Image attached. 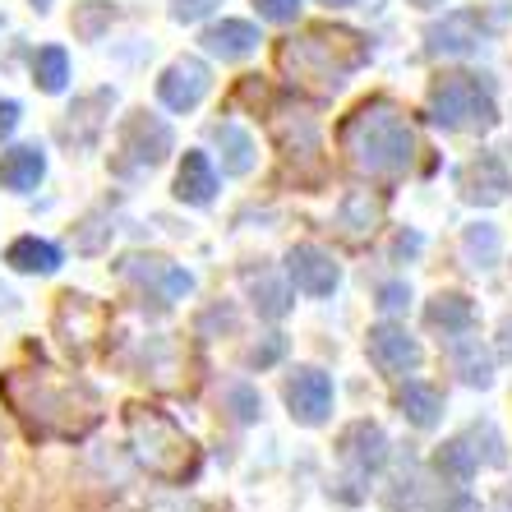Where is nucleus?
I'll return each instance as SVG.
<instances>
[{
    "instance_id": "nucleus-1",
    "label": "nucleus",
    "mask_w": 512,
    "mask_h": 512,
    "mask_svg": "<svg viewBox=\"0 0 512 512\" xmlns=\"http://www.w3.org/2000/svg\"><path fill=\"white\" fill-rule=\"evenodd\" d=\"M0 397L33 439H84L102 420V402L84 379H60L56 370H5Z\"/></svg>"
},
{
    "instance_id": "nucleus-2",
    "label": "nucleus",
    "mask_w": 512,
    "mask_h": 512,
    "mask_svg": "<svg viewBox=\"0 0 512 512\" xmlns=\"http://www.w3.org/2000/svg\"><path fill=\"white\" fill-rule=\"evenodd\" d=\"M337 143H342L346 162L360 171V176H383L393 180L402 171H411L416 162V130L397 102L388 97H370L360 102L351 116L337 125Z\"/></svg>"
},
{
    "instance_id": "nucleus-3",
    "label": "nucleus",
    "mask_w": 512,
    "mask_h": 512,
    "mask_svg": "<svg viewBox=\"0 0 512 512\" xmlns=\"http://www.w3.org/2000/svg\"><path fill=\"white\" fill-rule=\"evenodd\" d=\"M365 60H370V42L360 33H351V28H333V24L300 28L296 37L277 42L282 74L296 88H310L319 97H333Z\"/></svg>"
},
{
    "instance_id": "nucleus-4",
    "label": "nucleus",
    "mask_w": 512,
    "mask_h": 512,
    "mask_svg": "<svg viewBox=\"0 0 512 512\" xmlns=\"http://www.w3.org/2000/svg\"><path fill=\"white\" fill-rule=\"evenodd\" d=\"M125 429H130V448L148 476L167 480V485H185L199 476V448L162 406H130Z\"/></svg>"
},
{
    "instance_id": "nucleus-5",
    "label": "nucleus",
    "mask_w": 512,
    "mask_h": 512,
    "mask_svg": "<svg viewBox=\"0 0 512 512\" xmlns=\"http://www.w3.org/2000/svg\"><path fill=\"white\" fill-rule=\"evenodd\" d=\"M429 116L439 130H494L499 125V102L485 74H443L429 84Z\"/></svg>"
},
{
    "instance_id": "nucleus-6",
    "label": "nucleus",
    "mask_w": 512,
    "mask_h": 512,
    "mask_svg": "<svg viewBox=\"0 0 512 512\" xmlns=\"http://www.w3.org/2000/svg\"><path fill=\"white\" fill-rule=\"evenodd\" d=\"M268 130H273L277 148H282V157L291 162V167H310V176L319 180L323 176V153H319V120L310 116L305 107H296V102H282V107H273V116H268Z\"/></svg>"
},
{
    "instance_id": "nucleus-7",
    "label": "nucleus",
    "mask_w": 512,
    "mask_h": 512,
    "mask_svg": "<svg viewBox=\"0 0 512 512\" xmlns=\"http://www.w3.org/2000/svg\"><path fill=\"white\" fill-rule=\"evenodd\" d=\"M171 125L162 116H148V111H134L125 125H120V153H125V167H157L167 162L171 153Z\"/></svg>"
},
{
    "instance_id": "nucleus-8",
    "label": "nucleus",
    "mask_w": 512,
    "mask_h": 512,
    "mask_svg": "<svg viewBox=\"0 0 512 512\" xmlns=\"http://www.w3.org/2000/svg\"><path fill=\"white\" fill-rule=\"evenodd\" d=\"M208 88H213V70L203 65L199 56H180L171 60L167 70H162V79H157V97H162V107L167 111H194L208 97Z\"/></svg>"
},
{
    "instance_id": "nucleus-9",
    "label": "nucleus",
    "mask_w": 512,
    "mask_h": 512,
    "mask_svg": "<svg viewBox=\"0 0 512 512\" xmlns=\"http://www.w3.org/2000/svg\"><path fill=\"white\" fill-rule=\"evenodd\" d=\"M282 397H286V406H291V416L310 429L333 416V379L323 370H314V365H300L296 374H286Z\"/></svg>"
},
{
    "instance_id": "nucleus-10",
    "label": "nucleus",
    "mask_w": 512,
    "mask_h": 512,
    "mask_svg": "<svg viewBox=\"0 0 512 512\" xmlns=\"http://www.w3.org/2000/svg\"><path fill=\"white\" fill-rule=\"evenodd\" d=\"M337 457L351 471V480H370L383 462H388V434H383L374 420H356V425L342 429L337 439Z\"/></svg>"
},
{
    "instance_id": "nucleus-11",
    "label": "nucleus",
    "mask_w": 512,
    "mask_h": 512,
    "mask_svg": "<svg viewBox=\"0 0 512 512\" xmlns=\"http://www.w3.org/2000/svg\"><path fill=\"white\" fill-rule=\"evenodd\" d=\"M489 24L480 10H453L443 24H429L425 42H429V56H471V51L485 47Z\"/></svg>"
},
{
    "instance_id": "nucleus-12",
    "label": "nucleus",
    "mask_w": 512,
    "mask_h": 512,
    "mask_svg": "<svg viewBox=\"0 0 512 512\" xmlns=\"http://www.w3.org/2000/svg\"><path fill=\"white\" fill-rule=\"evenodd\" d=\"M120 273L130 277V282H139L143 291H153L162 305H176V300H185L194 291V277L185 273V268H176V263H167V259H143V254H130V259L120 263Z\"/></svg>"
},
{
    "instance_id": "nucleus-13",
    "label": "nucleus",
    "mask_w": 512,
    "mask_h": 512,
    "mask_svg": "<svg viewBox=\"0 0 512 512\" xmlns=\"http://www.w3.org/2000/svg\"><path fill=\"white\" fill-rule=\"evenodd\" d=\"M457 190H462V199H466V203L494 208V203L508 199L512 176H508V167H503V157H494V153H476L462 171H457Z\"/></svg>"
},
{
    "instance_id": "nucleus-14",
    "label": "nucleus",
    "mask_w": 512,
    "mask_h": 512,
    "mask_svg": "<svg viewBox=\"0 0 512 512\" xmlns=\"http://www.w3.org/2000/svg\"><path fill=\"white\" fill-rule=\"evenodd\" d=\"M286 277L296 282V291L305 296H333L337 282H342V268L328 250L319 245H296V250L286 254Z\"/></svg>"
},
{
    "instance_id": "nucleus-15",
    "label": "nucleus",
    "mask_w": 512,
    "mask_h": 512,
    "mask_svg": "<svg viewBox=\"0 0 512 512\" xmlns=\"http://www.w3.org/2000/svg\"><path fill=\"white\" fill-rule=\"evenodd\" d=\"M370 360L374 370L388 374V379H402L406 370H416L420 365V346L416 337L406 333V328H397V323H374L370 328Z\"/></svg>"
},
{
    "instance_id": "nucleus-16",
    "label": "nucleus",
    "mask_w": 512,
    "mask_h": 512,
    "mask_svg": "<svg viewBox=\"0 0 512 512\" xmlns=\"http://www.w3.org/2000/svg\"><path fill=\"white\" fill-rule=\"evenodd\" d=\"M102 323H107L102 305H93L88 296H74V291H65V296H60L56 328H60V337H65V346H70L74 356H88V342L102 333Z\"/></svg>"
},
{
    "instance_id": "nucleus-17",
    "label": "nucleus",
    "mask_w": 512,
    "mask_h": 512,
    "mask_svg": "<svg viewBox=\"0 0 512 512\" xmlns=\"http://www.w3.org/2000/svg\"><path fill=\"white\" fill-rule=\"evenodd\" d=\"M42 176H47V153L37 143H19V148H10V153L0 157V185L5 190L28 194L42 185Z\"/></svg>"
},
{
    "instance_id": "nucleus-18",
    "label": "nucleus",
    "mask_w": 512,
    "mask_h": 512,
    "mask_svg": "<svg viewBox=\"0 0 512 512\" xmlns=\"http://www.w3.org/2000/svg\"><path fill=\"white\" fill-rule=\"evenodd\" d=\"M111 102H116V93H107V88L79 97V102L70 107V120L60 125V139L70 143V148H93L97 134H102V116H97V111L111 107Z\"/></svg>"
},
{
    "instance_id": "nucleus-19",
    "label": "nucleus",
    "mask_w": 512,
    "mask_h": 512,
    "mask_svg": "<svg viewBox=\"0 0 512 512\" xmlns=\"http://www.w3.org/2000/svg\"><path fill=\"white\" fill-rule=\"evenodd\" d=\"M425 323L443 337H466L471 323H476V305H471L462 291H439V296L425 305Z\"/></svg>"
},
{
    "instance_id": "nucleus-20",
    "label": "nucleus",
    "mask_w": 512,
    "mask_h": 512,
    "mask_svg": "<svg viewBox=\"0 0 512 512\" xmlns=\"http://www.w3.org/2000/svg\"><path fill=\"white\" fill-rule=\"evenodd\" d=\"M176 199L194 203V208L217 199V171H213V162H208V153H185V162H180V171H176Z\"/></svg>"
},
{
    "instance_id": "nucleus-21",
    "label": "nucleus",
    "mask_w": 512,
    "mask_h": 512,
    "mask_svg": "<svg viewBox=\"0 0 512 512\" xmlns=\"http://www.w3.org/2000/svg\"><path fill=\"white\" fill-rule=\"evenodd\" d=\"M254 47H259V28L245 24V19H222L203 33V51L222 60H245Z\"/></svg>"
},
{
    "instance_id": "nucleus-22",
    "label": "nucleus",
    "mask_w": 512,
    "mask_h": 512,
    "mask_svg": "<svg viewBox=\"0 0 512 512\" xmlns=\"http://www.w3.org/2000/svg\"><path fill=\"white\" fill-rule=\"evenodd\" d=\"M397 411L416 429H434L443 420V393L429 383H402L397 388Z\"/></svg>"
},
{
    "instance_id": "nucleus-23",
    "label": "nucleus",
    "mask_w": 512,
    "mask_h": 512,
    "mask_svg": "<svg viewBox=\"0 0 512 512\" xmlns=\"http://www.w3.org/2000/svg\"><path fill=\"white\" fill-rule=\"evenodd\" d=\"M245 286H250L254 310H259L263 319H282V314H291V305H296L291 286H286L282 277H273L268 268H259V273H245Z\"/></svg>"
},
{
    "instance_id": "nucleus-24",
    "label": "nucleus",
    "mask_w": 512,
    "mask_h": 512,
    "mask_svg": "<svg viewBox=\"0 0 512 512\" xmlns=\"http://www.w3.org/2000/svg\"><path fill=\"white\" fill-rule=\"evenodd\" d=\"M5 263H10L14 273H56L60 268V250L56 245H51V240H37V236H19L10 245V250H5Z\"/></svg>"
},
{
    "instance_id": "nucleus-25",
    "label": "nucleus",
    "mask_w": 512,
    "mask_h": 512,
    "mask_svg": "<svg viewBox=\"0 0 512 512\" xmlns=\"http://www.w3.org/2000/svg\"><path fill=\"white\" fill-rule=\"evenodd\" d=\"M213 143L222 148V171L227 176H250L254 171V139L240 125H231V120L213 125Z\"/></svg>"
},
{
    "instance_id": "nucleus-26",
    "label": "nucleus",
    "mask_w": 512,
    "mask_h": 512,
    "mask_svg": "<svg viewBox=\"0 0 512 512\" xmlns=\"http://www.w3.org/2000/svg\"><path fill=\"white\" fill-rule=\"evenodd\" d=\"M383 217V199H374L370 190H351L342 199V217H337V227L346 231V236H370L374 227H379Z\"/></svg>"
},
{
    "instance_id": "nucleus-27",
    "label": "nucleus",
    "mask_w": 512,
    "mask_h": 512,
    "mask_svg": "<svg viewBox=\"0 0 512 512\" xmlns=\"http://www.w3.org/2000/svg\"><path fill=\"white\" fill-rule=\"evenodd\" d=\"M434 471H439L448 485H466V480L480 471V462H476V453H471V443H466V434H457V439H448L434 453Z\"/></svg>"
},
{
    "instance_id": "nucleus-28",
    "label": "nucleus",
    "mask_w": 512,
    "mask_h": 512,
    "mask_svg": "<svg viewBox=\"0 0 512 512\" xmlns=\"http://www.w3.org/2000/svg\"><path fill=\"white\" fill-rule=\"evenodd\" d=\"M65 79H70V56H65V47H42L37 51L33 56V84L42 88V93H60Z\"/></svg>"
},
{
    "instance_id": "nucleus-29",
    "label": "nucleus",
    "mask_w": 512,
    "mask_h": 512,
    "mask_svg": "<svg viewBox=\"0 0 512 512\" xmlns=\"http://www.w3.org/2000/svg\"><path fill=\"white\" fill-rule=\"evenodd\" d=\"M453 370L462 374V383H471V388H489V383H494V370H489V356L480 351V342H457Z\"/></svg>"
},
{
    "instance_id": "nucleus-30",
    "label": "nucleus",
    "mask_w": 512,
    "mask_h": 512,
    "mask_svg": "<svg viewBox=\"0 0 512 512\" xmlns=\"http://www.w3.org/2000/svg\"><path fill=\"white\" fill-rule=\"evenodd\" d=\"M462 250H466V259L476 263V268H494V263H499V231L489 227V222H480V227H466Z\"/></svg>"
},
{
    "instance_id": "nucleus-31",
    "label": "nucleus",
    "mask_w": 512,
    "mask_h": 512,
    "mask_svg": "<svg viewBox=\"0 0 512 512\" xmlns=\"http://www.w3.org/2000/svg\"><path fill=\"white\" fill-rule=\"evenodd\" d=\"M111 19H116V5H107V0H88V5L74 10V33L84 37V42H97L102 28H111Z\"/></svg>"
},
{
    "instance_id": "nucleus-32",
    "label": "nucleus",
    "mask_w": 512,
    "mask_h": 512,
    "mask_svg": "<svg viewBox=\"0 0 512 512\" xmlns=\"http://www.w3.org/2000/svg\"><path fill=\"white\" fill-rule=\"evenodd\" d=\"M227 406H231V416L240 420V425H250V420H259V411H263V402H259V393H254L250 383H231L227 393Z\"/></svg>"
},
{
    "instance_id": "nucleus-33",
    "label": "nucleus",
    "mask_w": 512,
    "mask_h": 512,
    "mask_svg": "<svg viewBox=\"0 0 512 512\" xmlns=\"http://www.w3.org/2000/svg\"><path fill=\"white\" fill-rule=\"evenodd\" d=\"M282 356H286V337L282 333H268L263 342L250 346V356H245V360H250V370H273Z\"/></svg>"
},
{
    "instance_id": "nucleus-34",
    "label": "nucleus",
    "mask_w": 512,
    "mask_h": 512,
    "mask_svg": "<svg viewBox=\"0 0 512 512\" xmlns=\"http://www.w3.org/2000/svg\"><path fill=\"white\" fill-rule=\"evenodd\" d=\"M217 5H222V0H171V19H176V24H199Z\"/></svg>"
},
{
    "instance_id": "nucleus-35",
    "label": "nucleus",
    "mask_w": 512,
    "mask_h": 512,
    "mask_svg": "<svg viewBox=\"0 0 512 512\" xmlns=\"http://www.w3.org/2000/svg\"><path fill=\"white\" fill-rule=\"evenodd\" d=\"M254 10H259L268 24H296L300 0H254Z\"/></svg>"
},
{
    "instance_id": "nucleus-36",
    "label": "nucleus",
    "mask_w": 512,
    "mask_h": 512,
    "mask_svg": "<svg viewBox=\"0 0 512 512\" xmlns=\"http://www.w3.org/2000/svg\"><path fill=\"white\" fill-rule=\"evenodd\" d=\"M406 300H411V291H406V282H388V286H379V310H383V314H397V310H406Z\"/></svg>"
},
{
    "instance_id": "nucleus-37",
    "label": "nucleus",
    "mask_w": 512,
    "mask_h": 512,
    "mask_svg": "<svg viewBox=\"0 0 512 512\" xmlns=\"http://www.w3.org/2000/svg\"><path fill=\"white\" fill-rule=\"evenodd\" d=\"M19 116H24V107H19L14 97H5V102H0V143L19 130Z\"/></svg>"
},
{
    "instance_id": "nucleus-38",
    "label": "nucleus",
    "mask_w": 512,
    "mask_h": 512,
    "mask_svg": "<svg viewBox=\"0 0 512 512\" xmlns=\"http://www.w3.org/2000/svg\"><path fill=\"white\" fill-rule=\"evenodd\" d=\"M434 512H480V503L471 499V494H462V489H457V494H448V503H439Z\"/></svg>"
},
{
    "instance_id": "nucleus-39",
    "label": "nucleus",
    "mask_w": 512,
    "mask_h": 512,
    "mask_svg": "<svg viewBox=\"0 0 512 512\" xmlns=\"http://www.w3.org/2000/svg\"><path fill=\"white\" fill-rule=\"evenodd\" d=\"M323 5H333V10H346V5H356V0H323Z\"/></svg>"
},
{
    "instance_id": "nucleus-40",
    "label": "nucleus",
    "mask_w": 512,
    "mask_h": 512,
    "mask_svg": "<svg viewBox=\"0 0 512 512\" xmlns=\"http://www.w3.org/2000/svg\"><path fill=\"white\" fill-rule=\"evenodd\" d=\"M411 5H420V10H434V5H443V0H411Z\"/></svg>"
},
{
    "instance_id": "nucleus-41",
    "label": "nucleus",
    "mask_w": 512,
    "mask_h": 512,
    "mask_svg": "<svg viewBox=\"0 0 512 512\" xmlns=\"http://www.w3.org/2000/svg\"><path fill=\"white\" fill-rule=\"evenodd\" d=\"M33 10H51V0H33Z\"/></svg>"
}]
</instances>
